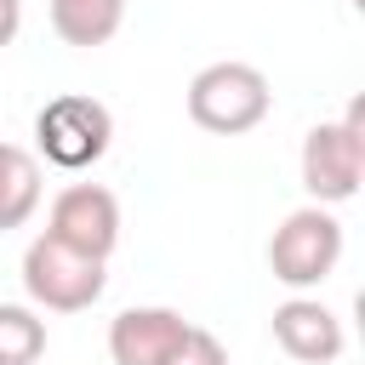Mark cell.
<instances>
[{
	"mask_svg": "<svg viewBox=\"0 0 365 365\" xmlns=\"http://www.w3.org/2000/svg\"><path fill=\"white\" fill-rule=\"evenodd\" d=\"M274 342H279L291 359H302V365H331V359L348 348L342 319H336L319 297H285V302L274 308Z\"/></svg>",
	"mask_w": 365,
	"mask_h": 365,
	"instance_id": "ba28073f",
	"label": "cell"
},
{
	"mask_svg": "<svg viewBox=\"0 0 365 365\" xmlns=\"http://www.w3.org/2000/svg\"><path fill=\"white\" fill-rule=\"evenodd\" d=\"M103 285H108V274H103L97 257H86V251H74V245H63L51 234L29 240V251H23V291H29L34 308L80 314V308H91L103 297Z\"/></svg>",
	"mask_w": 365,
	"mask_h": 365,
	"instance_id": "3957f363",
	"label": "cell"
},
{
	"mask_svg": "<svg viewBox=\"0 0 365 365\" xmlns=\"http://www.w3.org/2000/svg\"><path fill=\"white\" fill-rule=\"evenodd\" d=\"M40 205V160L23 143H0V234L23 228Z\"/></svg>",
	"mask_w": 365,
	"mask_h": 365,
	"instance_id": "30bf717a",
	"label": "cell"
},
{
	"mask_svg": "<svg viewBox=\"0 0 365 365\" xmlns=\"http://www.w3.org/2000/svg\"><path fill=\"white\" fill-rule=\"evenodd\" d=\"M125 23V0H51V34L63 46H108Z\"/></svg>",
	"mask_w": 365,
	"mask_h": 365,
	"instance_id": "9c48e42d",
	"label": "cell"
},
{
	"mask_svg": "<svg viewBox=\"0 0 365 365\" xmlns=\"http://www.w3.org/2000/svg\"><path fill=\"white\" fill-rule=\"evenodd\" d=\"M51 240L108 262V251L120 245V200L103 188V182H68L57 200H51Z\"/></svg>",
	"mask_w": 365,
	"mask_h": 365,
	"instance_id": "8992f818",
	"label": "cell"
},
{
	"mask_svg": "<svg viewBox=\"0 0 365 365\" xmlns=\"http://www.w3.org/2000/svg\"><path fill=\"white\" fill-rule=\"evenodd\" d=\"M34 143H40V154H46L51 165L86 171V165H97V160L108 154V143H114V114H108L97 97H86V91H63V97H51V103L34 114Z\"/></svg>",
	"mask_w": 365,
	"mask_h": 365,
	"instance_id": "5b68a950",
	"label": "cell"
},
{
	"mask_svg": "<svg viewBox=\"0 0 365 365\" xmlns=\"http://www.w3.org/2000/svg\"><path fill=\"white\" fill-rule=\"evenodd\" d=\"M171 365H228V348H222L205 325H194V331H188V342L171 354Z\"/></svg>",
	"mask_w": 365,
	"mask_h": 365,
	"instance_id": "7c38bea8",
	"label": "cell"
},
{
	"mask_svg": "<svg viewBox=\"0 0 365 365\" xmlns=\"http://www.w3.org/2000/svg\"><path fill=\"white\" fill-rule=\"evenodd\" d=\"M23 29V0H0V46H11Z\"/></svg>",
	"mask_w": 365,
	"mask_h": 365,
	"instance_id": "4fadbf2b",
	"label": "cell"
},
{
	"mask_svg": "<svg viewBox=\"0 0 365 365\" xmlns=\"http://www.w3.org/2000/svg\"><path fill=\"white\" fill-rule=\"evenodd\" d=\"M46 354V319L23 302H0V365H34Z\"/></svg>",
	"mask_w": 365,
	"mask_h": 365,
	"instance_id": "8fae6325",
	"label": "cell"
},
{
	"mask_svg": "<svg viewBox=\"0 0 365 365\" xmlns=\"http://www.w3.org/2000/svg\"><path fill=\"white\" fill-rule=\"evenodd\" d=\"M342 262V222L331 217V205H302L291 211L274 240H268V268L279 285L291 291H314L331 279V268Z\"/></svg>",
	"mask_w": 365,
	"mask_h": 365,
	"instance_id": "277c9868",
	"label": "cell"
},
{
	"mask_svg": "<svg viewBox=\"0 0 365 365\" xmlns=\"http://www.w3.org/2000/svg\"><path fill=\"white\" fill-rule=\"evenodd\" d=\"M188 319L177 308H125L108 325V359L114 365H171V354L188 342Z\"/></svg>",
	"mask_w": 365,
	"mask_h": 365,
	"instance_id": "52a82bcc",
	"label": "cell"
},
{
	"mask_svg": "<svg viewBox=\"0 0 365 365\" xmlns=\"http://www.w3.org/2000/svg\"><path fill=\"white\" fill-rule=\"evenodd\" d=\"M268 108H274V91L251 63H205L188 80V120L211 137H240L262 125Z\"/></svg>",
	"mask_w": 365,
	"mask_h": 365,
	"instance_id": "6da1fadb",
	"label": "cell"
},
{
	"mask_svg": "<svg viewBox=\"0 0 365 365\" xmlns=\"http://www.w3.org/2000/svg\"><path fill=\"white\" fill-rule=\"evenodd\" d=\"M359 177H365V97H354L342 120H319L302 137V188L314 194V205L354 200Z\"/></svg>",
	"mask_w": 365,
	"mask_h": 365,
	"instance_id": "7a4b0ae2",
	"label": "cell"
}]
</instances>
